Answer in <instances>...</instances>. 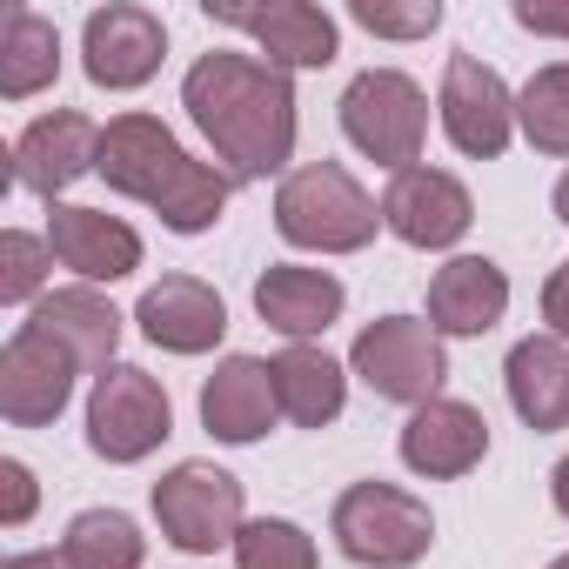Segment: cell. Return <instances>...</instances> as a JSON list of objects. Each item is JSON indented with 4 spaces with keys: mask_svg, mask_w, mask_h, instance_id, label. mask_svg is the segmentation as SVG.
<instances>
[{
    "mask_svg": "<svg viewBox=\"0 0 569 569\" xmlns=\"http://www.w3.org/2000/svg\"><path fill=\"white\" fill-rule=\"evenodd\" d=\"M181 108L201 128V141L228 161L234 181H261L281 174L296 154V81L254 61V54H201L181 81Z\"/></svg>",
    "mask_w": 569,
    "mask_h": 569,
    "instance_id": "6da1fadb",
    "label": "cell"
},
{
    "mask_svg": "<svg viewBox=\"0 0 569 569\" xmlns=\"http://www.w3.org/2000/svg\"><path fill=\"white\" fill-rule=\"evenodd\" d=\"M101 174L114 194L148 201L174 234H201L228 208V174L194 161L154 114H114L101 128Z\"/></svg>",
    "mask_w": 569,
    "mask_h": 569,
    "instance_id": "7a4b0ae2",
    "label": "cell"
},
{
    "mask_svg": "<svg viewBox=\"0 0 569 569\" xmlns=\"http://www.w3.org/2000/svg\"><path fill=\"white\" fill-rule=\"evenodd\" d=\"M274 228L281 241L316 248V254H356L376 241L382 208L362 194V181L342 161H309L274 188Z\"/></svg>",
    "mask_w": 569,
    "mask_h": 569,
    "instance_id": "3957f363",
    "label": "cell"
},
{
    "mask_svg": "<svg viewBox=\"0 0 569 569\" xmlns=\"http://www.w3.org/2000/svg\"><path fill=\"white\" fill-rule=\"evenodd\" d=\"M329 529H336V549L349 562H362V569H409L436 542L429 502H416L396 482H356V489H342Z\"/></svg>",
    "mask_w": 569,
    "mask_h": 569,
    "instance_id": "277c9868",
    "label": "cell"
},
{
    "mask_svg": "<svg viewBox=\"0 0 569 569\" xmlns=\"http://www.w3.org/2000/svg\"><path fill=\"white\" fill-rule=\"evenodd\" d=\"M342 134L389 174L422 168V141H429V94L402 74V68H369L349 81L342 94Z\"/></svg>",
    "mask_w": 569,
    "mask_h": 569,
    "instance_id": "5b68a950",
    "label": "cell"
},
{
    "mask_svg": "<svg viewBox=\"0 0 569 569\" xmlns=\"http://www.w3.org/2000/svg\"><path fill=\"white\" fill-rule=\"evenodd\" d=\"M349 376H362L382 402H436L442 382H449V356H442V336L416 316H382L356 336L349 349Z\"/></svg>",
    "mask_w": 569,
    "mask_h": 569,
    "instance_id": "8992f818",
    "label": "cell"
},
{
    "mask_svg": "<svg viewBox=\"0 0 569 569\" xmlns=\"http://www.w3.org/2000/svg\"><path fill=\"white\" fill-rule=\"evenodd\" d=\"M168 436H174V409H168V389L148 369L114 362L108 376H94V389H88V449L101 462H141Z\"/></svg>",
    "mask_w": 569,
    "mask_h": 569,
    "instance_id": "52a82bcc",
    "label": "cell"
},
{
    "mask_svg": "<svg viewBox=\"0 0 569 569\" xmlns=\"http://www.w3.org/2000/svg\"><path fill=\"white\" fill-rule=\"evenodd\" d=\"M154 522L181 556L234 549V536L248 529L241 522V482L228 469H214V462H174L154 482Z\"/></svg>",
    "mask_w": 569,
    "mask_h": 569,
    "instance_id": "ba28073f",
    "label": "cell"
},
{
    "mask_svg": "<svg viewBox=\"0 0 569 569\" xmlns=\"http://www.w3.org/2000/svg\"><path fill=\"white\" fill-rule=\"evenodd\" d=\"M208 21L248 34L268 68L296 74V68H329L342 54V28L329 8H309V0H268V8H228V0H208Z\"/></svg>",
    "mask_w": 569,
    "mask_h": 569,
    "instance_id": "9c48e42d",
    "label": "cell"
},
{
    "mask_svg": "<svg viewBox=\"0 0 569 569\" xmlns=\"http://www.w3.org/2000/svg\"><path fill=\"white\" fill-rule=\"evenodd\" d=\"M74 376H81V362L54 336L21 322L8 336V349H0V416L14 429H48L74 402Z\"/></svg>",
    "mask_w": 569,
    "mask_h": 569,
    "instance_id": "30bf717a",
    "label": "cell"
},
{
    "mask_svg": "<svg viewBox=\"0 0 569 569\" xmlns=\"http://www.w3.org/2000/svg\"><path fill=\"white\" fill-rule=\"evenodd\" d=\"M81 61H88V81L108 88V94H128V88H148L168 61V28L154 8H134V0H114V8H94L88 28H81Z\"/></svg>",
    "mask_w": 569,
    "mask_h": 569,
    "instance_id": "8fae6325",
    "label": "cell"
},
{
    "mask_svg": "<svg viewBox=\"0 0 569 569\" xmlns=\"http://www.w3.org/2000/svg\"><path fill=\"white\" fill-rule=\"evenodd\" d=\"M442 134L469 161H496L516 141V94L476 54H449L442 68Z\"/></svg>",
    "mask_w": 569,
    "mask_h": 569,
    "instance_id": "7c38bea8",
    "label": "cell"
},
{
    "mask_svg": "<svg viewBox=\"0 0 569 569\" xmlns=\"http://www.w3.org/2000/svg\"><path fill=\"white\" fill-rule=\"evenodd\" d=\"M476 221V201L469 188L449 174V168H402L382 194V228L409 248H456Z\"/></svg>",
    "mask_w": 569,
    "mask_h": 569,
    "instance_id": "4fadbf2b",
    "label": "cell"
},
{
    "mask_svg": "<svg viewBox=\"0 0 569 569\" xmlns=\"http://www.w3.org/2000/svg\"><path fill=\"white\" fill-rule=\"evenodd\" d=\"M48 248L61 268H74L88 289L94 281H121L141 268V234L108 214V208H74V201H48Z\"/></svg>",
    "mask_w": 569,
    "mask_h": 569,
    "instance_id": "5bb4252c",
    "label": "cell"
},
{
    "mask_svg": "<svg viewBox=\"0 0 569 569\" xmlns=\"http://www.w3.org/2000/svg\"><path fill=\"white\" fill-rule=\"evenodd\" d=\"M281 396H274V362L261 356H228L208 382H201V429L228 449H248L274 429Z\"/></svg>",
    "mask_w": 569,
    "mask_h": 569,
    "instance_id": "9a60e30c",
    "label": "cell"
},
{
    "mask_svg": "<svg viewBox=\"0 0 569 569\" xmlns=\"http://www.w3.org/2000/svg\"><path fill=\"white\" fill-rule=\"evenodd\" d=\"M482 456H489V416L456 402V396H436L402 422V462L416 476H429V482H456Z\"/></svg>",
    "mask_w": 569,
    "mask_h": 569,
    "instance_id": "2e32d148",
    "label": "cell"
},
{
    "mask_svg": "<svg viewBox=\"0 0 569 569\" xmlns=\"http://www.w3.org/2000/svg\"><path fill=\"white\" fill-rule=\"evenodd\" d=\"M134 322H141V336H148L154 349H168V356H208V349H221V336H228V309H221V296L208 289L201 274H161L154 289L141 296Z\"/></svg>",
    "mask_w": 569,
    "mask_h": 569,
    "instance_id": "e0dca14e",
    "label": "cell"
},
{
    "mask_svg": "<svg viewBox=\"0 0 569 569\" xmlns=\"http://www.w3.org/2000/svg\"><path fill=\"white\" fill-rule=\"evenodd\" d=\"M88 168H101V128L88 114H74V108H54V114L28 121L21 141H14V181L48 194V201L61 188H74Z\"/></svg>",
    "mask_w": 569,
    "mask_h": 569,
    "instance_id": "ac0fdd59",
    "label": "cell"
},
{
    "mask_svg": "<svg viewBox=\"0 0 569 569\" xmlns=\"http://www.w3.org/2000/svg\"><path fill=\"white\" fill-rule=\"evenodd\" d=\"M342 309H349V289H342L329 268L274 261V268L254 281V316H261L274 336H289V342L322 336L329 322H342Z\"/></svg>",
    "mask_w": 569,
    "mask_h": 569,
    "instance_id": "d6986e66",
    "label": "cell"
},
{
    "mask_svg": "<svg viewBox=\"0 0 569 569\" xmlns=\"http://www.w3.org/2000/svg\"><path fill=\"white\" fill-rule=\"evenodd\" d=\"M509 316V274L489 254H456L429 281V329L436 336H489Z\"/></svg>",
    "mask_w": 569,
    "mask_h": 569,
    "instance_id": "ffe728a7",
    "label": "cell"
},
{
    "mask_svg": "<svg viewBox=\"0 0 569 569\" xmlns=\"http://www.w3.org/2000/svg\"><path fill=\"white\" fill-rule=\"evenodd\" d=\"M28 322H34L41 336H54L81 369H94V376L114 369V349H121V309H114L108 296H94L88 281H81V289H54V296H41Z\"/></svg>",
    "mask_w": 569,
    "mask_h": 569,
    "instance_id": "44dd1931",
    "label": "cell"
},
{
    "mask_svg": "<svg viewBox=\"0 0 569 569\" xmlns=\"http://www.w3.org/2000/svg\"><path fill=\"white\" fill-rule=\"evenodd\" d=\"M502 382H509V402L516 416L549 436V429H569V342L556 336H522L502 362Z\"/></svg>",
    "mask_w": 569,
    "mask_h": 569,
    "instance_id": "7402d4cb",
    "label": "cell"
},
{
    "mask_svg": "<svg viewBox=\"0 0 569 569\" xmlns=\"http://www.w3.org/2000/svg\"><path fill=\"white\" fill-rule=\"evenodd\" d=\"M274 396H281V416L302 422V429H329L349 402V369L329 356V349H309V342H289L274 356Z\"/></svg>",
    "mask_w": 569,
    "mask_h": 569,
    "instance_id": "603a6c76",
    "label": "cell"
},
{
    "mask_svg": "<svg viewBox=\"0 0 569 569\" xmlns=\"http://www.w3.org/2000/svg\"><path fill=\"white\" fill-rule=\"evenodd\" d=\"M61 74V28L34 8L0 14V101H28Z\"/></svg>",
    "mask_w": 569,
    "mask_h": 569,
    "instance_id": "cb8c5ba5",
    "label": "cell"
},
{
    "mask_svg": "<svg viewBox=\"0 0 569 569\" xmlns=\"http://www.w3.org/2000/svg\"><path fill=\"white\" fill-rule=\"evenodd\" d=\"M61 556H68L74 569H141L148 536H141L134 516H121V509H81V516L68 522V536H61Z\"/></svg>",
    "mask_w": 569,
    "mask_h": 569,
    "instance_id": "d4e9b609",
    "label": "cell"
},
{
    "mask_svg": "<svg viewBox=\"0 0 569 569\" xmlns=\"http://www.w3.org/2000/svg\"><path fill=\"white\" fill-rule=\"evenodd\" d=\"M516 128L529 134V148L569 154V61H549L529 74V88L516 94Z\"/></svg>",
    "mask_w": 569,
    "mask_h": 569,
    "instance_id": "484cf974",
    "label": "cell"
},
{
    "mask_svg": "<svg viewBox=\"0 0 569 569\" xmlns=\"http://www.w3.org/2000/svg\"><path fill=\"white\" fill-rule=\"evenodd\" d=\"M234 569H316V536L289 516H254L234 536Z\"/></svg>",
    "mask_w": 569,
    "mask_h": 569,
    "instance_id": "4316f807",
    "label": "cell"
},
{
    "mask_svg": "<svg viewBox=\"0 0 569 569\" xmlns=\"http://www.w3.org/2000/svg\"><path fill=\"white\" fill-rule=\"evenodd\" d=\"M48 268H54V248L41 234H28V228H8V234H0V302H8V309L34 302Z\"/></svg>",
    "mask_w": 569,
    "mask_h": 569,
    "instance_id": "83f0119b",
    "label": "cell"
},
{
    "mask_svg": "<svg viewBox=\"0 0 569 569\" xmlns=\"http://www.w3.org/2000/svg\"><path fill=\"white\" fill-rule=\"evenodd\" d=\"M349 21L382 34V41H422V34L442 28V8H436V0H416V8H376V0H356Z\"/></svg>",
    "mask_w": 569,
    "mask_h": 569,
    "instance_id": "f1b7e54d",
    "label": "cell"
},
{
    "mask_svg": "<svg viewBox=\"0 0 569 569\" xmlns=\"http://www.w3.org/2000/svg\"><path fill=\"white\" fill-rule=\"evenodd\" d=\"M34 516V469L21 456L0 462V529H21Z\"/></svg>",
    "mask_w": 569,
    "mask_h": 569,
    "instance_id": "f546056e",
    "label": "cell"
},
{
    "mask_svg": "<svg viewBox=\"0 0 569 569\" xmlns=\"http://www.w3.org/2000/svg\"><path fill=\"white\" fill-rule=\"evenodd\" d=\"M516 28H529V34H556V41H569V8H542V0H516Z\"/></svg>",
    "mask_w": 569,
    "mask_h": 569,
    "instance_id": "4dcf8cb0",
    "label": "cell"
},
{
    "mask_svg": "<svg viewBox=\"0 0 569 569\" xmlns=\"http://www.w3.org/2000/svg\"><path fill=\"white\" fill-rule=\"evenodd\" d=\"M542 322H549L556 342H569V268H556V274L542 281Z\"/></svg>",
    "mask_w": 569,
    "mask_h": 569,
    "instance_id": "1f68e13d",
    "label": "cell"
},
{
    "mask_svg": "<svg viewBox=\"0 0 569 569\" xmlns=\"http://www.w3.org/2000/svg\"><path fill=\"white\" fill-rule=\"evenodd\" d=\"M8 569H74V562L54 549H21V556H8Z\"/></svg>",
    "mask_w": 569,
    "mask_h": 569,
    "instance_id": "d6a6232c",
    "label": "cell"
},
{
    "mask_svg": "<svg viewBox=\"0 0 569 569\" xmlns=\"http://www.w3.org/2000/svg\"><path fill=\"white\" fill-rule=\"evenodd\" d=\"M549 496H556V509L569 516V456H562V462L549 469Z\"/></svg>",
    "mask_w": 569,
    "mask_h": 569,
    "instance_id": "836d02e7",
    "label": "cell"
},
{
    "mask_svg": "<svg viewBox=\"0 0 569 569\" xmlns=\"http://www.w3.org/2000/svg\"><path fill=\"white\" fill-rule=\"evenodd\" d=\"M556 221H569V174L556 181Z\"/></svg>",
    "mask_w": 569,
    "mask_h": 569,
    "instance_id": "e575fe53",
    "label": "cell"
},
{
    "mask_svg": "<svg viewBox=\"0 0 569 569\" xmlns=\"http://www.w3.org/2000/svg\"><path fill=\"white\" fill-rule=\"evenodd\" d=\"M549 569H569V556H556V562H549Z\"/></svg>",
    "mask_w": 569,
    "mask_h": 569,
    "instance_id": "d590c367",
    "label": "cell"
},
{
    "mask_svg": "<svg viewBox=\"0 0 569 569\" xmlns=\"http://www.w3.org/2000/svg\"><path fill=\"white\" fill-rule=\"evenodd\" d=\"M562 268H569V261H562Z\"/></svg>",
    "mask_w": 569,
    "mask_h": 569,
    "instance_id": "8d00e7d4",
    "label": "cell"
}]
</instances>
